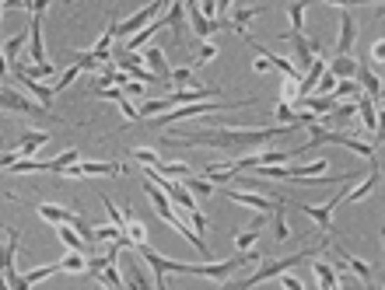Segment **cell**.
Instances as JSON below:
<instances>
[{"mask_svg":"<svg viewBox=\"0 0 385 290\" xmlns=\"http://www.w3.org/2000/svg\"><path fill=\"white\" fill-rule=\"evenodd\" d=\"M333 91H336L333 98H357V95H361V84H357L354 77H343V81H336Z\"/></svg>","mask_w":385,"mask_h":290,"instance_id":"35","label":"cell"},{"mask_svg":"<svg viewBox=\"0 0 385 290\" xmlns=\"http://www.w3.org/2000/svg\"><path fill=\"white\" fill-rule=\"evenodd\" d=\"M74 161H81V151H78V147H71V151H64V154H57V158H53V171L60 175V171H64L67 165H74Z\"/></svg>","mask_w":385,"mask_h":290,"instance_id":"43","label":"cell"},{"mask_svg":"<svg viewBox=\"0 0 385 290\" xmlns=\"http://www.w3.org/2000/svg\"><path fill=\"white\" fill-rule=\"evenodd\" d=\"M102 206H106V213H109V220H112L116 227H123V224H126V213H123L119 206H112V199H109V196H102Z\"/></svg>","mask_w":385,"mask_h":290,"instance_id":"45","label":"cell"},{"mask_svg":"<svg viewBox=\"0 0 385 290\" xmlns=\"http://www.w3.org/2000/svg\"><path fill=\"white\" fill-rule=\"evenodd\" d=\"M25 43H29V29H25V32H18L15 39H8V43H4V46H0V49H4V56H8L11 63H15V60L22 56V49H25Z\"/></svg>","mask_w":385,"mask_h":290,"instance_id":"32","label":"cell"},{"mask_svg":"<svg viewBox=\"0 0 385 290\" xmlns=\"http://www.w3.org/2000/svg\"><path fill=\"white\" fill-rule=\"evenodd\" d=\"M39 217L50 220V224H78L81 213L78 210H67V206H53V203H39Z\"/></svg>","mask_w":385,"mask_h":290,"instance_id":"17","label":"cell"},{"mask_svg":"<svg viewBox=\"0 0 385 290\" xmlns=\"http://www.w3.org/2000/svg\"><path fill=\"white\" fill-rule=\"evenodd\" d=\"M53 273H60V262H50V266H39V269H29V273L22 276V290H25V287H36V283H43V280H50Z\"/></svg>","mask_w":385,"mask_h":290,"instance_id":"30","label":"cell"},{"mask_svg":"<svg viewBox=\"0 0 385 290\" xmlns=\"http://www.w3.org/2000/svg\"><path fill=\"white\" fill-rule=\"evenodd\" d=\"M144 91H147V88H140V81H133V77L123 84V95H126L130 102H133V98H144Z\"/></svg>","mask_w":385,"mask_h":290,"instance_id":"49","label":"cell"},{"mask_svg":"<svg viewBox=\"0 0 385 290\" xmlns=\"http://www.w3.org/2000/svg\"><path fill=\"white\" fill-rule=\"evenodd\" d=\"M43 144H50V133L46 130H25L22 140H18V151H22V158H32V154H39Z\"/></svg>","mask_w":385,"mask_h":290,"instance_id":"20","label":"cell"},{"mask_svg":"<svg viewBox=\"0 0 385 290\" xmlns=\"http://www.w3.org/2000/svg\"><path fill=\"white\" fill-rule=\"evenodd\" d=\"M95 280H99V287H109V290H116V287H126V280L119 276V269H116V262H109V266H102Z\"/></svg>","mask_w":385,"mask_h":290,"instance_id":"31","label":"cell"},{"mask_svg":"<svg viewBox=\"0 0 385 290\" xmlns=\"http://www.w3.org/2000/svg\"><path fill=\"white\" fill-rule=\"evenodd\" d=\"M214 56H217V46H214L210 39H203V46H200V53H196V67H200V63H210Z\"/></svg>","mask_w":385,"mask_h":290,"instance_id":"47","label":"cell"},{"mask_svg":"<svg viewBox=\"0 0 385 290\" xmlns=\"http://www.w3.org/2000/svg\"><path fill=\"white\" fill-rule=\"evenodd\" d=\"M0 112H18V116H50L46 105H39L36 98H25L18 95L15 88H8L4 81H0Z\"/></svg>","mask_w":385,"mask_h":290,"instance_id":"6","label":"cell"},{"mask_svg":"<svg viewBox=\"0 0 385 290\" xmlns=\"http://www.w3.org/2000/svg\"><path fill=\"white\" fill-rule=\"evenodd\" d=\"M95 98H106V102H116L119 105V112L126 116V123H140V116H137V105L123 95V88H95Z\"/></svg>","mask_w":385,"mask_h":290,"instance_id":"13","label":"cell"},{"mask_svg":"<svg viewBox=\"0 0 385 290\" xmlns=\"http://www.w3.org/2000/svg\"><path fill=\"white\" fill-rule=\"evenodd\" d=\"M280 283H284V287H287V290H301V287H305V283H301V280H294V276H291V273H287V269H284V273H280Z\"/></svg>","mask_w":385,"mask_h":290,"instance_id":"53","label":"cell"},{"mask_svg":"<svg viewBox=\"0 0 385 290\" xmlns=\"http://www.w3.org/2000/svg\"><path fill=\"white\" fill-rule=\"evenodd\" d=\"M78 74H81V67H78V63H74V67H67V70H64V77H60V84H57L53 91H64V88H71V84L78 81Z\"/></svg>","mask_w":385,"mask_h":290,"instance_id":"48","label":"cell"},{"mask_svg":"<svg viewBox=\"0 0 385 290\" xmlns=\"http://www.w3.org/2000/svg\"><path fill=\"white\" fill-rule=\"evenodd\" d=\"M168 81H175V84H196V74L189 67H175V70H168Z\"/></svg>","mask_w":385,"mask_h":290,"instance_id":"44","label":"cell"},{"mask_svg":"<svg viewBox=\"0 0 385 290\" xmlns=\"http://www.w3.org/2000/svg\"><path fill=\"white\" fill-rule=\"evenodd\" d=\"M224 199H231V203H242V206H252V210H263V213H273L277 206H284V203H287L280 192H270V196H256V192H238V189H224Z\"/></svg>","mask_w":385,"mask_h":290,"instance_id":"8","label":"cell"},{"mask_svg":"<svg viewBox=\"0 0 385 290\" xmlns=\"http://www.w3.org/2000/svg\"><path fill=\"white\" fill-rule=\"evenodd\" d=\"M354 81H357L361 88H368V98L378 105V98H382V77H378V70H371V67L357 63V74H354Z\"/></svg>","mask_w":385,"mask_h":290,"instance_id":"16","label":"cell"},{"mask_svg":"<svg viewBox=\"0 0 385 290\" xmlns=\"http://www.w3.org/2000/svg\"><path fill=\"white\" fill-rule=\"evenodd\" d=\"M252 70H256V74H266V70H273V67H270V60L259 56V60H252Z\"/></svg>","mask_w":385,"mask_h":290,"instance_id":"55","label":"cell"},{"mask_svg":"<svg viewBox=\"0 0 385 290\" xmlns=\"http://www.w3.org/2000/svg\"><path fill=\"white\" fill-rule=\"evenodd\" d=\"M280 102H298V81L284 77V91H280Z\"/></svg>","mask_w":385,"mask_h":290,"instance_id":"50","label":"cell"},{"mask_svg":"<svg viewBox=\"0 0 385 290\" xmlns=\"http://www.w3.org/2000/svg\"><path fill=\"white\" fill-rule=\"evenodd\" d=\"M133 161H137L140 168H158V165H161V154H158L154 147H137V151H133Z\"/></svg>","mask_w":385,"mask_h":290,"instance_id":"33","label":"cell"},{"mask_svg":"<svg viewBox=\"0 0 385 290\" xmlns=\"http://www.w3.org/2000/svg\"><path fill=\"white\" fill-rule=\"evenodd\" d=\"M294 126H210V130H182V133H165L161 144L168 147H217V151H256L263 144H273L280 137H291Z\"/></svg>","mask_w":385,"mask_h":290,"instance_id":"1","label":"cell"},{"mask_svg":"<svg viewBox=\"0 0 385 290\" xmlns=\"http://www.w3.org/2000/svg\"><path fill=\"white\" fill-rule=\"evenodd\" d=\"M158 171L168 175V178H186V175H193V168H189V165H179V161H161Z\"/></svg>","mask_w":385,"mask_h":290,"instance_id":"36","label":"cell"},{"mask_svg":"<svg viewBox=\"0 0 385 290\" xmlns=\"http://www.w3.org/2000/svg\"><path fill=\"white\" fill-rule=\"evenodd\" d=\"M322 4H333V8H350V4H382V0H322Z\"/></svg>","mask_w":385,"mask_h":290,"instance_id":"52","label":"cell"},{"mask_svg":"<svg viewBox=\"0 0 385 290\" xmlns=\"http://www.w3.org/2000/svg\"><path fill=\"white\" fill-rule=\"evenodd\" d=\"M312 0H291L287 4V18H291V36L305 32V11H308Z\"/></svg>","mask_w":385,"mask_h":290,"instance_id":"25","label":"cell"},{"mask_svg":"<svg viewBox=\"0 0 385 290\" xmlns=\"http://www.w3.org/2000/svg\"><path fill=\"white\" fill-rule=\"evenodd\" d=\"M165 22H168V25L175 29V36H179V43H182L189 29H186V8L179 4V0H172V8H168V15H165Z\"/></svg>","mask_w":385,"mask_h":290,"instance_id":"27","label":"cell"},{"mask_svg":"<svg viewBox=\"0 0 385 290\" xmlns=\"http://www.w3.org/2000/svg\"><path fill=\"white\" fill-rule=\"evenodd\" d=\"M249 105H256V98H242V102H189V105H182V109H175L172 116H151L147 123L151 126H158V130H168L172 123H179V119H186V116H210V112H217V109H249Z\"/></svg>","mask_w":385,"mask_h":290,"instance_id":"2","label":"cell"},{"mask_svg":"<svg viewBox=\"0 0 385 290\" xmlns=\"http://www.w3.org/2000/svg\"><path fill=\"white\" fill-rule=\"evenodd\" d=\"M8 77V56H4V49H0V81Z\"/></svg>","mask_w":385,"mask_h":290,"instance_id":"57","label":"cell"},{"mask_svg":"<svg viewBox=\"0 0 385 290\" xmlns=\"http://www.w3.org/2000/svg\"><path fill=\"white\" fill-rule=\"evenodd\" d=\"M270 11V4H256V8H238L231 18H228V29L231 32H238V36H245V25L256 18V15H266Z\"/></svg>","mask_w":385,"mask_h":290,"instance_id":"18","label":"cell"},{"mask_svg":"<svg viewBox=\"0 0 385 290\" xmlns=\"http://www.w3.org/2000/svg\"><path fill=\"white\" fill-rule=\"evenodd\" d=\"M112 63H116L119 70H126V74H130L133 81H140V84H161V77L151 74V70L144 67V60H140L137 53H130V49H126V53H112Z\"/></svg>","mask_w":385,"mask_h":290,"instance_id":"9","label":"cell"},{"mask_svg":"<svg viewBox=\"0 0 385 290\" xmlns=\"http://www.w3.org/2000/svg\"><path fill=\"white\" fill-rule=\"evenodd\" d=\"M18 158H22V151H18V147H15V151H4V154H0V171H8Z\"/></svg>","mask_w":385,"mask_h":290,"instance_id":"51","label":"cell"},{"mask_svg":"<svg viewBox=\"0 0 385 290\" xmlns=\"http://www.w3.org/2000/svg\"><path fill=\"white\" fill-rule=\"evenodd\" d=\"M22 70H25L29 77H36V81H43V77L57 74V67H53V63H22Z\"/></svg>","mask_w":385,"mask_h":290,"instance_id":"42","label":"cell"},{"mask_svg":"<svg viewBox=\"0 0 385 290\" xmlns=\"http://www.w3.org/2000/svg\"><path fill=\"white\" fill-rule=\"evenodd\" d=\"M119 231L123 227H116V224H95V241H112Z\"/></svg>","mask_w":385,"mask_h":290,"instance_id":"46","label":"cell"},{"mask_svg":"<svg viewBox=\"0 0 385 290\" xmlns=\"http://www.w3.org/2000/svg\"><path fill=\"white\" fill-rule=\"evenodd\" d=\"M74 63H78L81 70H102V67H106V63H99L88 49H74Z\"/></svg>","mask_w":385,"mask_h":290,"instance_id":"41","label":"cell"},{"mask_svg":"<svg viewBox=\"0 0 385 290\" xmlns=\"http://www.w3.org/2000/svg\"><path fill=\"white\" fill-rule=\"evenodd\" d=\"M273 116L284 123V126H301V112H294L287 102H277V109H273Z\"/></svg>","mask_w":385,"mask_h":290,"instance_id":"34","label":"cell"},{"mask_svg":"<svg viewBox=\"0 0 385 290\" xmlns=\"http://www.w3.org/2000/svg\"><path fill=\"white\" fill-rule=\"evenodd\" d=\"M329 245V241H326ZM326 245H315V248H308V252H298V255H287V259H280V262H266L263 269H256L252 276H245V280H235L231 287H256V283H263V280H270V276H280L284 269H291V266H298V262H308V255H319Z\"/></svg>","mask_w":385,"mask_h":290,"instance_id":"5","label":"cell"},{"mask_svg":"<svg viewBox=\"0 0 385 290\" xmlns=\"http://www.w3.org/2000/svg\"><path fill=\"white\" fill-rule=\"evenodd\" d=\"M203 98H224V88H214V84H193V88H186V91H175V95H168V109H172V105L203 102Z\"/></svg>","mask_w":385,"mask_h":290,"instance_id":"10","label":"cell"},{"mask_svg":"<svg viewBox=\"0 0 385 290\" xmlns=\"http://www.w3.org/2000/svg\"><path fill=\"white\" fill-rule=\"evenodd\" d=\"M182 185H186L193 196H200V199H207V196L214 192V182H210V178H203V175H196V171H193V175H186V178H182Z\"/></svg>","mask_w":385,"mask_h":290,"instance_id":"29","label":"cell"},{"mask_svg":"<svg viewBox=\"0 0 385 290\" xmlns=\"http://www.w3.org/2000/svg\"><path fill=\"white\" fill-rule=\"evenodd\" d=\"M336 255H343V262L350 266V273H354V276H357L361 283H368V280H371V266H368V262H361L357 255H350V252H347L343 245H336Z\"/></svg>","mask_w":385,"mask_h":290,"instance_id":"26","label":"cell"},{"mask_svg":"<svg viewBox=\"0 0 385 290\" xmlns=\"http://www.w3.org/2000/svg\"><path fill=\"white\" fill-rule=\"evenodd\" d=\"M375 185H378V171H368V175H364V182H357L350 192H343V196H336V199H340V206H343V203H357V199H364Z\"/></svg>","mask_w":385,"mask_h":290,"instance_id":"23","label":"cell"},{"mask_svg":"<svg viewBox=\"0 0 385 290\" xmlns=\"http://www.w3.org/2000/svg\"><path fill=\"white\" fill-rule=\"evenodd\" d=\"M140 60H144V67H147L151 74H158L161 81H168V63H165V53H161L158 46H147V49L140 53Z\"/></svg>","mask_w":385,"mask_h":290,"instance_id":"21","label":"cell"},{"mask_svg":"<svg viewBox=\"0 0 385 290\" xmlns=\"http://www.w3.org/2000/svg\"><path fill=\"white\" fill-rule=\"evenodd\" d=\"M259 231H263V227H252V224H249L245 231H238V234H235V248H238V252L252 248V245H256V238H259Z\"/></svg>","mask_w":385,"mask_h":290,"instance_id":"38","label":"cell"},{"mask_svg":"<svg viewBox=\"0 0 385 290\" xmlns=\"http://www.w3.org/2000/svg\"><path fill=\"white\" fill-rule=\"evenodd\" d=\"M15 77H18V81H22V84H25L29 91H32V98H36L39 105H46V109L53 105V88H46L43 81H36V77H29V74L22 70V60H15Z\"/></svg>","mask_w":385,"mask_h":290,"instance_id":"12","label":"cell"},{"mask_svg":"<svg viewBox=\"0 0 385 290\" xmlns=\"http://www.w3.org/2000/svg\"><path fill=\"white\" fill-rule=\"evenodd\" d=\"M315 276H319V287H326V290L336 287V269L329 262H315Z\"/></svg>","mask_w":385,"mask_h":290,"instance_id":"40","label":"cell"},{"mask_svg":"<svg viewBox=\"0 0 385 290\" xmlns=\"http://www.w3.org/2000/svg\"><path fill=\"white\" fill-rule=\"evenodd\" d=\"M284 210H287V203L273 210V234H277V241H287V238H291V227H287V220H284Z\"/></svg>","mask_w":385,"mask_h":290,"instance_id":"37","label":"cell"},{"mask_svg":"<svg viewBox=\"0 0 385 290\" xmlns=\"http://www.w3.org/2000/svg\"><path fill=\"white\" fill-rule=\"evenodd\" d=\"M340 206V199H326L322 206H301V213L319 227V231H333V210Z\"/></svg>","mask_w":385,"mask_h":290,"instance_id":"15","label":"cell"},{"mask_svg":"<svg viewBox=\"0 0 385 290\" xmlns=\"http://www.w3.org/2000/svg\"><path fill=\"white\" fill-rule=\"evenodd\" d=\"M18 248H22V231L18 227H11L8 234H0V273H4L8 287H15V290H22V273L15 269Z\"/></svg>","mask_w":385,"mask_h":290,"instance_id":"4","label":"cell"},{"mask_svg":"<svg viewBox=\"0 0 385 290\" xmlns=\"http://www.w3.org/2000/svg\"><path fill=\"white\" fill-rule=\"evenodd\" d=\"M326 70H329L336 81H343V77H354V74H357V60H350V56H336V60L326 63Z\"/></svg>","mask_w":385,"mask_h":290,"instance_id":"28","label":"cell"},{"mask_svg":"<svg viewBox=\"0 0 385 290\" xmlns=\"http://www.w3.org/2000/svg\"><path fill=\"white\" fill-rule=\"evenodd\" d=\"M228 11H231V0H217V18L228 22Z\"/></svg>","mask_w":385,"mask_h":290,"instance_id":"54","label":"cell"},{"mask_svg":"<svg viewBox=\"0 0 385 290\" xmlns=\"http://www.w3.org/2000/svg\"><path fill=\"white\" fill-rule=\"evenodd\" d=\"M371 56H375V60H382V56H385V43H382V39L371 46Z\"/></svg>","mask_w":385,"mask_h":290,"instance_id":"56","label":"cell"},{"mask_svg":"<svg viewBox=\"0 0 385 290\" xmlns=\"http://www.w3.org/2000/svg\"><path fill=\"white\" fill-rule=\"evenodd\" d=\"M123 171L126 168L116 165V161H74L60 175L64 178H109V175H123Z\"/></svg>","mask_w":385,"mask_h":290,"instance_id":"7","label":"cell"},{"mask_svg":"<svg viewBox=\"0 0 385 290\" xmlns=\"http://www.w3.org/2000/svg\"><path fill=\"white\" fill-rule=\"evenodd\" d=\"M354 43H357V22H354L350 11H343V18H340V36H336V56H350Z\"/></svg>","mask_w":385,"mask_h":290,"instance_id":"11","label":"cell"},{"mask_svg":"<svg viewBox=\"0 0 385 290\" xmlns=\"http://www.w3.org/2000/svg\"><path fill=\"white\" fill-rule=\"evenodd\" d=\"M357 116H361V123L368 126V133H378V105H375L364 91L357 95Z\"/></svg>","mask_w":385,"mask_h":290,"instance_id":"22","label":"cell"},{"mask_svg":"<svg viewBox=\"0 0 385 290\" xmlns=\"http://www.w3.org/2000/svg\"><path fill=\"white\" fill-rule=\"evenodd\" d=\"M186 15H189V32H196V39H210L214 32L228 29V22H221V18H203L200 8L196 11H186Z\"/></svg>","mask_w":385,"mask_h":290,"instance_id":"14","label":"cell"},{"mask_svg":"<svg viewBox=\"0 0 385 290\" xmlns=\"http://www.w3.org/2000/svg\"><path fill=\"white\" fill-rule=\"evenodd\" d=\"M57 234H60V241H64L71 252H81V255H88V241L78 234V227H74V224H57Z\"/></svg>","mask_w":385,"mask_h":290,"instance_id":"24","label":"cell"},{"mask_svg":"<svg viewBox=\"0 0 385 290\" xmlns=\"http://www.w3.org/2000/svg\"><path fill=\"white\" fill-rule=\"evenodd\" d=\"M85 266H88V259L81 252H71L67 259H60V273H85Z\"/></svg>","mask_w":385,"mask_h":290,"instance_id":"39","label":"cell"},{"mask_svg":"<svg viewBox=\"0 0 385 290\" xmlns=\"http://www.w3.org/2000/svg\"><path fill=\"white\" fill-rule=\"evenodd\" d=\"M308 144H312V147L340 144V147H347V151H354V154H361V158H368V161L375 158V144H361V140H354V137H347V133H336V130H326V126H319V123H312Z\"/></svg>","mask_w":385,"mask_h":290,"instance_id":"3","label":"cell"},{"mask_svg":"<svg viewBox=\"0 0 385 290\" xmlns=\"http://www.w3.org/2000/svg\"><path fill=\"white\" fill-rule=\"evenodd\" d=\"M298 102H301V109H305V112H312V116H319V119H322V116H329V112H333V105H336V98H333V95H301Z\"/></svg>","mask_w":385,"mask_h":290,"instance_id":"19","label":"cell"}]
</instances>
